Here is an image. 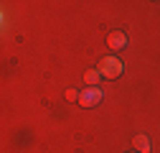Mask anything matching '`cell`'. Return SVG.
I'll use <instances>...</instances> for the list:
<instances>
[{
  "label": "cell",
  "mask_w": 160,
  "mask_h": 153,
  "mask_svg": "<svg viewBox=\"0 0 160 153\" xmlns=\"http://www.w3.org/2000/svg\"><path fill=\"white\" fill-rule=\"evenodd\" d=\"M99 71H102V76H107V79H117L119 74H122V69H125V64L117 59V56H104L102 61H99V66H97Z\"/></svg>",
  "instance_id": "obj_1"
},
{
  "label": "cell",
  "mask_w": 160,
  "mask_h": 153,
  "mask_svg": "<svg viewBox=\"0 0 160 153\" xmlns=\"http://www.w3.org/2000/svg\"><path fill=\"white\" fill-rule=\"evenodd\" d=\"M102 97H104V94H102L99 87H87L82 94H79V105H82V107H94V105L102 102Z\"/></svg>",
  "instance_id": "obj_2"
},
{
  "label": "cell",
  "mask_w": 160,
  "mask_h": 153,
  "mask_svg": "<svg viewBox=\"0 0 160 153\" xmlns=\"http://www.w3.org/2000/svg\"><path fill=\"white\" fill-rule=\"evenodd\" d=\"M107 46H109V49H114V51L125 49V46H127V36H125L122 31H112V33L107 36Z\"/></svg>",
  "instance_id": "obj_3"
},
{
  "label": "cell",
  "mask_w": 160,
  "mask_h": 153,
  "mask_svg": "<svg viewBox=\"0 0 160 153\" xmlns=\"http://www.w3.org/2000/svg\"><path fill=\"white\" fill-rule=\"evenodd\" d=\"M132 148H135L137 153H148V150H150V138H148V135H135V138H132Z\"/></svg>",
  "instance_id": "obj_4"
},
{
  "label": "cell",
  "mask_w": 160,
  "mask_h": 153,
  "mask_svg": "<svg viewBox=\"0 0 160 153\" xmlns=\"http://www.w3.org/2000/svg\"><path fill=\"white\" fill-rule=\"evenodd\" d=\"M99 79H102V71H99V69H89V71L84 74V82H87L89 87H99Z\"/></svg>",
  "instance_id": "obj_5"
},
{
  "label": "cell",
  "mask_w": 160,
  "mask_h": 153,
  "mask_svg": "<svg viewBox=\"0 0 160 153\" xmlns=\"http://www.w3.org/2000/svg\"><path fill=\"white\" fill-rule=\"evenodd\" d=\"M79 94H82V92H76V89H69V92H66V100H71V102H74V100H79Z\"/></svg>",
  "instance_id": "obj_6"
},
{
  "label": "cell",
  "mask_w": 160,
  "mask_h": 153,
  "mask_svg": "<svg viewBox=\"0 0 160 153\" xmlns=\"http://www.w3.org/2000/svg\"><path fill=\"white\" fill-rule=\"evenodd\" d=\"M132 153H137V150H132Z\"/></svg>",
  "instance_id": "obj_7"
}]
</instances>
